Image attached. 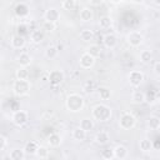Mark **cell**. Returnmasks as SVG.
I'll list each match as a JSON object with an SVG mask.
<instances>
[{
	"label": "cell",
	"instance_id": "cell-27",
	"mask_svg": "<svg viewBox=\"0 0 160 160\" xmlns=\"http://www.w3.org/2000/svg\"><path fill=\"white\" fill-rule=\"evenodd\" d=\"M80 39L84 41V42H89L94 39V31L90 30V29H82L80 31Z\"/></svg>",
	"mask_w": 160,
	"mask_h": 160
},
{
	"label": "cell",
	"instance_id": "cell-9",
	"mask_svg": "<svg viewBox=\"0 0 160 160\" xmlns=\"http://www.w3.org/2000/svg\"><path fill=\"white\" fill-rule=\"evenodd\" d=\"M79 65H80L81 69H85V70L91 69V68L95 65V59L85 51L84 54H81V56H80V59H79Z\"/></svg>",
	"mask_w": 160,
	"mask_h": 160
},
{
	"label": "cell",
	"instance_id": "cell-38",
	"mask_svg": "<svg viewBox=\"0 0 160 160\" xmlns=\"http://www.w3.org/2000/svg\"><path fill=\"white\" fill-rule=\"evenodd\" d=\"M76 6V1L75 0H65L61 2V8L64 10H72Z\"/></svg>",
	"mask_w": 160,
	"mask_h": 160
},
{
	"label": "cell",
	"instance_id": "cell-12",
	"mask_svg": "<svg viewBox=\"0 0 160 160\" xmlns=\"http://www.w3.org/2000/svg\"><path fill=\"white\" fill-rule=\"evenodd\" d=\"M102 44L108 49H114L118 45V38H116V35L112 34V32L105 34L104 38H102Z\"/></svg>",
	"mask_w": 160,
	"mask_h": 160
},
{
	"label": "cell",
	"instance_id": "cell-22",
	"mask_svg": "<svg viewBox=\"0 0 160 160\" xmlns=\"http://www.w3.org/2000/svg\"><path fill=\"white\" fill-rule=\"evenodd\" d=\"M61 142H62V139H61V136L59 134L54 132V134L49 135V138H48V144L51 148H59L61 145Z\"/></svg>",
	"mask_w": 160,
	"mask_h": 160
},
{
	"label": "cell",
	"instance_id": "cell-29",
	"mask_svg": "<svg viewBox=\"0 0 160 160\" xmlns=\"http://www.w3.org/2000/svg\"><path fill=\"white\" fill-rule=\"evenodd\" d=\"M148 126L150 128V130H154V131L159 130V128H160V119L158 116H155V115L150 116L148 119Z\"/></svg>",
	"mask_w": 160,
	"mask_h": 160
},
{
	"label": "cell",
	"instance_id": "cell-25",
	"mask_svg": "<svg viewBox=\"0 0 160 160\" xmlns=\"http://www.w3.org/2000/svg\"><path fill=\"white\" fill-rule=\"evenodd\" d=\"M10 159L11 160H24L25 159V152L22 149H19V148H15L12 150H10Z\"/></svg>",
	"mask_w": 160,
	"mask_h": 160
},
{
	"label": "cell",
	"instance_id": "cell-13",
	"mask_svg": "<svg viewBox=\"0 0 160 160\" xmlns=\"http://www.w3.org/2000/svg\"><path fill=\"white\" fill-rule=\"evenodd\" d=\"M112 151H114V158L119 160H125L129 154L128 148L124 145H116L115 148H112Z\"/></svg>",
	"mask_w": 160,
	"mask_h": 160
},
{
	"label": "cell",
	"instance_id": "cell-44",
	"mask_svg": "<svg viewBox=\"0 0 160 160\" xmlns=\"http://www.w3.org/2000/svg\"><path fill=\"white\" fill-rule=\"evenodd\" d=\"M111 160H119V159H115V158H112V159H111Z\"/></svg>",
	"mask_w": 160,
	"mask_h": 160
},
{
	"label": "cell",
	"instance_id": "cell-42",
	"mask_svg": "<svg viewBox=\"0 0 160 160\" xmlns=\"http://www.w3.org/2000/svg\"><path fill=\"white\" fill-rule=\"evenodd\" d=\"M101 4H102V0H90V1H89L90 8H91V6H100Z\"/></svg>",
	"mask_w": 160,
	"mask_h": 160
},
{
	"label": "cell",
	"instance_id": "cell-43",
	"mask_svg": "<svg viewBox=\"0 0 160 160\" xmlns=\"http://www.w3.org/2000/svg\"><path fill=\"white\" fill-rule=\"evenodd\" d=\"M1 62H2V55L0 54V65H1Z\"/></svg>",
	"mask_w": 160,
	"mask_h": 160
},
{
	"label": "cell",
	"instance_id": "cell-24",
	"mask_svg": "<svg viewBox=\"0 0 160 160\" xmlns=\"http://www.w3.org/2000/svg\"><path fill=\"white\" fill-rule=\"evenodd\" d=\"M71 136H72V139L75 140V141H84L85 139H86V132L84 131V130H81L79 126L78 128H75L74 130H72V132H71Z\"/></svg>",
	"mask_w": 160,
	"mask_h": 160
},
{
	"label": "cell",
	"instance_id": "cell-14",
	"mask_svg": "<svg viewBox=\"0 0 160 160\" xmlns=\"http://www.w3.org/2000/svg\"><path fill=\"white\" fill-rule=\"evenodd\" d=\"M94 140H95V142H96L98 145H106V144L110 141V135H109L108 131L101 130V131L96 132Z\"/></svg>",
	"mask_w": 160,
	"mask_h": 160
},
{
	"label": "cell",
	"instance_id": "cell-7",
	"mask_svg": "<svg viewBox=\"0 0 160 160\" xmlns=\"http://www.w3.org/2000/svg\"><path fill=\"white\" fill-rule=\"evenodd\" d=\"M144 41V36L139 31H130L126 35V42L132 48H139Z\"/></svg>",
	"mask_w": 160,
	"mask_h": 160
},
{
	"label": "cell",
	"instance_id": "cell-32",
	"mask_svg": "<svg viewBox=\"0 0 160 160\" xmlns=\"http://www.w3.org/2000/svg\"><path fill=\"white\" fill-rule=\"evenodd\" d=\"M58 54H59V50H58V48L56 46H54V45H50V46H48L46 48V50H45V56L48 58V59H55L56 56H58Z\"/></svg>",
	"mask_w": 160,
	"mask_h": 160
},
{
	"label": "cell",
	"instance_id": "cell-16",
	"mask_svg": "<svg viewBox=\"0 0 160 160\" xmlns=\"http://www.w3.org/2000/svg\"><path fill=\"white\" fill-rule=\"evenodd\" d=\"M131 101L132 104H136V105L145 102V92L141 90H134L131 94Z\"/></svg>",
	"mask_w": 160,
	"mask_h": 160
},
{
	"label": "cell",
	"instance_id": "cell-5",
	"mask_svg": "<svg viewBox=\"0 0 160 160\" xmlns=\"http://www.w3.org/2000/svg\"><path fill=\"white\" fill-rule=\"evenodd\" d=\"M128 80L132 88H139L144 81V74L140 70H131L128 75Z\"/></svg>",
	"mask_w": 160,
	"mask_h": 160
},
{
	"label": "cell",
	"instance_id": "cell-35",
	"mask_svg": "<svg viewBox=\"0 0 160 160\" xmlns=\"http://www.w3.org/2000/svg\"><path fill=\"white\" fill-rule=\"evenodd\" d=\"M100 156H101V159H104V160H111V159L114 158L112 148H105L104 150H101Z\"/></svg>",
	"mask_w": 160,
	"mask_h": 160
},
{
	"label": "cell",
	"instance_id": "cell-2",
	"mask_svg": "<svg viewBox=\"0 0 160 160\" xmlns=\"http://www.w3.org/2000/svg\"><path fill=\"white\" fill-rule=\"evenodd\" d=\"M85 106V99L76 92L69 94L66 100H65V108L70 111V112H79L84 109Z\"/></svg>",
	"mask_w": 160,
	"mask_h": 160
},
{
	"label": "cell",
	"instance_id": "cell-21",
	"mask_svg": "<svg viewBox=\"0 0 160 160\" xmlns=\"http://www.w3.org/2000/svg\"><path fill=\"white\" fill-rule=\"evenodd\" d=\"M139 149L142 152H150L154 149V144L150 139H141L139 141Z\"/></svg>",
	"mask_w": 160,
	"mask_h": 160
},
{
	"label": "cell",
	"instance_id": "cell-20",
	"mask_svg": "<svg viewBox=\"0 0 160 160\" xmlns=\"http://www.w3.org/2000/svg\"><path fill=\"white\" fill-rule=\"evenodd\" d=\"M18 62L21 68H28L31 62H32V59L30 56V54L28 52H21L19 56H18Z\"/></svg>",
	"mask_w": 160,
	"mask_h": 160
},
{
	"label": "cell",
	"instance_id": "cell-39",
	"mask_svg": "<svg viewBox=\"0 0 160 160\" xmlns=\"http://www.w3.org/2000/svg\"><path fill=\"white\" fill-rule=\"evenodd\" d=\"M55 28H56V24H52V22H49V21H44L42 25H41V30L42 31H48V32L54 31Z\"/></svg>",
	"mask_w": 160,
	"mask_h": 160
},
{
	"label": "cell",
	"instance_id": "cell-3",
	"mask_svg": "<svg viewBox=\"0 0 160 160\" xmlns=\"http://www.w3.org/2000/svg\"><path fill=\"white\" fill-rule=\"evenodd\" d=\"M135 125H136V118L131 112L124 111L120 115V118H119V126H120V129H122V130H131V129L135 128Z\"/></svg>",
	"mask_w": 160,
	"mask_h": 160
},
{
	"label": "cell",
	"instance_id": "cell-23",
	"mask_svg": "<svg viewBox=\"0 0 160 160\" xmlns=\"http://www.w3.org/2000/svg\"><path fill=\"white\" fill-rule=\"evenodd\" d=\"M38 146H39V144L36 141H28L22 150H24L25 155H35L36 150H38Z\"/></svg>",
	"mask_w": 160,
	"mask_h": 160
},
{
	"label": "cell",
	"instance_id": "cell-36",
	"mask_svg": "<svg viewBox=\"0 0 160 160\" xmlns=\"http://www.w3.org/2000/svg\"><path fill=\"white\" fill-rule=\"evenodd\" d=\"M82 90L85 92H92L95 90V82L92 80H86L82 85Z\"/></svg>",
	"mask_w": 160,
	"mask_h": 160
},
{
	"label": "cell",
	"instance_id": "cell-10",
	"mask_svg": "<svg viewBox=\"0 0 160 160\" xmlns=\"http://www.w3.org/2000/svg\"><path fill=\"white\" fill-rule=\"evenodd\" d=\"M44 19H45V21L56 24L58 20L60 19V11H59L56 8H49V9L45 10V12H44Z\"/></svg>",
	"mask_w": 160,
	"mask_h": 160
},
{
	"label": "cell",
	"instance_id": "cell-6",
	"mask_svg": "<svg viewBox=\"0 0 160 160\" xmlns=\"http://www.w3.org/2000/svg\"><path fill=\"white\" fill-rule=\"evenodd\" d=\"M29 120V114L25 111V110H16L12 112V116H11V121L16 125V126H22L28 122Z\"/></svg>",
	"mask_w": 160,
	"mask_h": 160
},
{
	"label": "cell",
	"instance_id": "cell-37",
	"mask_svg": "<svg viewBox=\"0 0 160 160\" xmlns=\"http://www.w3.org/2000/svg\"><path fill=\"white\" fill-rule=\"evenodd\" d=\"M15 12L19 16H25V15H28V8L24 4H18L15 8Z\"/></svg>",
	"mask_w": 160,
	"mask_h": 160
},
{
	"label": "cell",
	"instance_id": "cell-40",
	"mask_svg": "<svg viewBox=\"0 0 160 160\" xmlns=\"http://www.w3.org/2000/svg\"><path fill=\"white\" fill-rule=\"evenodd\" d=\"M152 70H154V74H155L156 76H160V61H155V62H154Z\"/></svg>",
	"mask_w": 160,
	"mask_h": 160
},
{
	"label": "cell",
	"instance_id": "cell-33",
	"mask_svg": "<svg viewBox=\"0 0 160 160\" xmlns=\"http://www.w3.org/2000/svg\"><path fill=\"white\" fill-rule=\"evenodd\" d=\"M35 155L39 159H48V156H49V149L46 146H44V145H39Z\"/></svg>",
	"mask_w": 160,
	"mask_h": 160
},
{
	"label": "cell",
	"instance_id": "cell-41",
	"mask_svg": "<svg viewBox=\"0 0 160 160\" xmlns=\"http://www.w3.org/2000/svg\"><path fill=\"white\" fill-rule=\"evenodd\" d=\"M6 146V138L0 134V150H4Z\"/></svg>",
	"mask_w": 160,
	"mask_h": 160
},
{
	"label": "cell",
	"instance_id": "cell-17",
	"mask_svg": "<svg viewBox=\"0 0 160 160\" xmlns=\"http://www.w3.org/2000/svg\"><path fill=\"white\" fill-rule=\"evenodd\" d=\"M94 126H95L94 120H92V119H90V118H84V119H81L80 125H79V128H80L81 130H84L85 132L91 131V130L94 129Z\"/></svg>",
	"mask_w": 160,
	"mask_h": 160
},
{
	"label": "cell",
	"instance_id": "cell-8",
	"mask_svg": "<svg viewBox=\"0 0 160 160\" xmlns=\"http://www.w3.org/2000/svg\"><path fill=\"white\" fill-rule=\"evenodd\" d=\"M64 78H65L64 72H62L61 70H59V69L51 70V71L49 72V75H48V80H49V82H50L51 85H54V86L60 85V84L64 81Z\"/></svg>",
	"mask_w": 160,
	"mask_h": 160
},
{
	"label": "cell",
	"instance_id": "cell-30",
	"mask_svg": "<svg viewBox=\"0 0 160 160\" xmlns=\"http://www.w3.org/2000/svg\"><path fill=\"white\" fill-rule=\"evenodd\" d=\"M152 58H154V55L150 50H142L140 52V61L142 64H150L152 61Z\"/></svg>",
	"mask_w": 160,
	"mask_h": 160
},
{
	"label": "cell",
	"instance_id": "cell-28",
	"mask_svg": "<svg viewBox=\"0 0 160 160\" xmlns=\"http://www.w3.org/2000/svg\"><path fill=\"white\" fill-rule=\"evenodd\" d=\"M29 70L26 68H18L16 71H15V76H16V80H28L29 79Z\"/></svg>",
	"mask_w": 160,
	"mask_h": 160
},
{
	"label": "cell",
	"instance_id": "cell-34",
	"mask_svg": "<svg viewBox=\"0 0 160 160\" xmlns=\"http://www.w3.org/2000/svg\"><path fill=\"white\" fill-rule=\"evenodd\" d=\"M156 100H158V95H156V92H155V91L150 90L149 92H146V94H145V102H148V104L152 105V104H155V102H156Z\"/></svg>",
	"mask_w": 160,
	"mask_h": 160
},
{
	"label": "cell",
	"instance_id": "cell-18",
	"mask_svg": "<svg viewBox=\"0 0 160 160\" xmlns=\"http://www.w3.org/2000/svg\"><path fill=\"white\" fill-rule=\"evenodd\" d=\"M44 39H45V34H44V31L40 30V29L34 30V31H31V34H30V40H31L34 44H40V42L44 41Z\"/></svg>",
	"mask_w": 160,
	"mask_h": 160
},
{
	"label": "cell",
	"instance_id": "cell-31",
	"mask_svg": "<svg viewBox=\"0 0 160 160\" xmlns=\"http://www.w3.org/2000/svg\"><path fill=\"white\" fill-rule=\"evenodd\" d=\"M111 25H112V19L110 16L105 15L99 19V26L101 29H109V28H111Z\"/></svg>",
	"mask_w": 160,
	"mask_h": 160
},
{
	"label": "cell",
	"instance_id": "cell-4",
	"mask_svg": "<svg viewBox=\"0 0 160 160\" xmlns=\"http://www.w3.org/2000/svg\"><path fill=\"white\" fill-rule=\"evenodd\" d=\"M31 89V84L29 80H15L12 84V91L16 96L28 95Z\"/></svg>",
	"mask_w": 160,
	"mask_h": 160
},
{
	"label": "cell",
	"instance_id": "cell-11",
	"mask_svg": "<svg viewBox=\"0 0 160 160\" xmlns=\"http://www.w3.org/2000/svg\"><path fill=\"white\" fill-rule=\"evenodd\" d=\"M79 19L82 22H90L94 19V11H92V9L89 8V6L81 8L80 11H79Z\"/></svg>",
	"mask_w": 160,
	"mask_h": 160
},
{
	"label": "cell",
	"instance_id": "cell-19",
	"mask_svg": "<svg viewBox=\"0 0 160 160\" xmlns=\"http://www.w3.org/2000/svg\"><path fill=\"white\" fill-rule=\"evenodd\" d=\"M86 52H88L89 55H91L94 59H96V58H99V56L101 55L102 49H101V46L98 45V44H90V45L88 46V49H86Z\"/></svg>",
	"mask_w": 160,
	"mask_h": 160
},
{
	"label": "cell",
	"instance_id": "cell-1",
	"mask_svg": "<svg viewBox=\"0 0 160 160\" xmlns=\"http://www.w3.org/2000/svg\"><path fill=\"white\" fill-rule=\"evenodd\" d=\"M91 119L99 122H105L109 121L112 116V110L110 106L105 104H98L91 109Z\"/></svg>",
	"mask_w": 160,
	"mask_h": 160
},
{
	"label": "cell",
	"instance_id": "cell-26",
	"mask_svg": "<svg viewBox=\"0 0 160 160\" xmlns=\"http://www.w3.org/2000/svg\"><path fill=\"white\" fill-rule=\"evenodd\" d=\"M98 95L101 100H109L111 98V90L108 86H100L98 89Z\"/></svg>",
	"mask_w": 160,
	"mask_h": 160
},
{
	"label": "cell",
	"instance_id": "cell-15",
	"mask_svg": "<svg viewBox=\"0 0 160 160\" xmlns=\"http://www.w3.org/2000/svg\"><path fill=\"white\" fill-rule=\"evenodd\" d=\"M10 44L14 49H22L25 46V38L22 35H14L10 40Z\"/></svg>",
	"mask_w": 160,
	"mask_h": 160
}]
</instances>
